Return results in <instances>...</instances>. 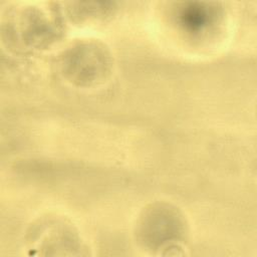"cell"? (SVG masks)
<instances>
[{
	"label": "cell",
	"mask_w": 257,
	"mask_h": 257,
	"mask_svg": "<svg viewBox=\"0 0 257 257\" xmlns=\"http://www.w3.org/2000/svg\"><path fill=\"white\" fill-rule=\"evenodd\" d=\"M141 232L145 239L155 243L162 241V244L173 243L184 236L185 223L182 216L171 207L157 206L147 210L142 218ZM161 244V245H162Z\"/></svg>",
	"instance_id": "obj_3"
},
{
	"label": "cell",
	"mask_w": 257,
	"mask_h": 257,
	"mask_svg": "<svg viewBox=\"0 0 257 257\" xmlns=\"http://www.w3.org/2000/svg\"><path fill=\"white\" fill-rule=\"evenodd\" d=\"M60 12L54 8L21 5L6 9L1 24L2 38L18 49L48 46L60 32Z\"/></svg>",
	"instance_id": "obj_1"
},
{
	"label": "cell",
	"mask_w": 257,
	"mask_h": 257,
	"mask_svg": "<svg viewBox=\"0 0 257 257\" xmlns=\"http://www.w3.org/2000/svg\"><path fill=\"white\" fill-rule=\"evenodd\" d=\"M108 49L95 40H80L62 51L59 67L63 77L76 85L88 86L106 78L111 69Z\"/></svg>",
	"instance_id": "obj_2"
}]
</instances>
